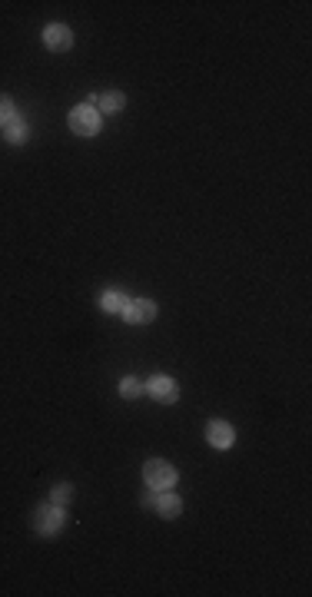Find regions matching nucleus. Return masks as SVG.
<instances>
[{
  "mask_svg": "<svg viewBox=\"0 0 312 597\" xmlns=\"http://www.w3.org/2000/svg\"><path fill=\"white\" fill-rule=\"evenodd\" d=\"M63 508L60 504H53V501H43V504H37L33 508V514H30V528L37 531V534H43V538H53L60 528H63Z\"/></svg>",
  "mask_w": 312,
  "mask_h": 597,
  "instance_id": "1",
  "label": "nucleus"
},
{
  "mask_svg": "<svg viewBox=\"0 0 312 597\" xmlns=\"http://www.w3.org/2000/svg\"><path fill=\"white\" fill-rule=\"evenodd\" d=\"M67 123L77 136H97L100 133V110L97 106H90V103H80V106L70 110Z\"/></svg>",
  "mask_w": 312,
  "mask_h": 597,
  "instance_id": "2",
  "label": "nucleus"
},
{
  "mask_svg": "<svg viewBox=\"0 0 312 597\" xmlns=\"http://www.w3.org/2000/svg\"><path fill=\"white\" fill-rule=\"evenodd\" d=\"M143 478H147V484L153 492H170L176 484V468L170 462H163V458H150L143 464Z\"/></svg>",
  "mask_w": 312,
  "mask_h": 597,
  "instance_id": "3",
  "label": "nucleus"
},
{
  "mask_svg": "<svg viewBox=\"0 0 312 597\" xmlns=\"http://www.w3.org/2000/svg\"><path fill=\"white\" fill-rule=\"evenodd\" d=\"M147 395L156 398L160 405H176V398H180V388H176V382L170 375H153L147 382Z\"/></svg>",
  "mask_w": 312,
  "mask_h": 597,
  "instance_id": "4",
  "label": "nucleus"
},
{
  "mask_svg": "<svg viewBox=\"0 0 312 597\" xmlns=\"http://www.w3.org/2000/svg\"><path fill=\"white\" fill-rule=\"evenodd\" d=\"M123 318L130 326H147L156 318V302L153 298H130L127 308H123Z\"/></svg>",
  "mask_w": 312,
  "mask_h": 597,
  "instance_id": "5",
  "label": "nucleus"
},
{
  "mask_svg": "<svg viewBox=\"0 0 312 597\" xmlns=\"http://www.w3.org/2000/svg\"><path fill=\"white\" fill-rule=\"evenodd\" d=\"M43 43H47V50H53V53H63V50L73 47V33H70L67 24H47V27H43Z\"/></svg>",
  "mask_w": 312,
  "mask_h": 597,
  "instance_id": "6",
  "label": "nucleus"
},
{
  "mask_svg": "<svg viewBox=\"0 0 312 597\" xmlns=\"http://www.w3.org/2000/svg\"><path fill=\"white\" fill-rule=\"evenodd\" d=\"M206 442L213 445V448H233V442H236L233 425L223 422V418H213V422L206 425Z\"/></svg>",
  "mask_w": 312,
  "mask_h": 597,
  "instance_id": "7",
  "label": "nucleus"
},
{
  "mask_svg": "<svg viewBox=\"0 0 312 597\" xmlns=\"http://www.w3.org/2000/svg\"><path fill=\"white\" fill-rule=\"evenodd\" d=\"M153 511L160 514V518L173 521V518H180V511H183V498H180V494H173V492L156 494V508Z\"/></svg>",
  "mask_w": 312,
  "mask_h": 597,
  "instance_id": "8",
  "label": "nucleus"
},
{
  "mask_svg": "<svg viewBox=\"0 0 312 597\" xmlns=\"http://www.w3.org/2000/svg\"><path fill=\"white\" fill-rule=\"evenodd\" d=\"M123 106H127V97H123L120 90H110V93L97 97V110H100V113H120Z\"/></svg>",
  "mask_w": 312,
  "mask_h": 597,
  "instance_id": "9",
  "label": "nucleus"
},
{
  "mask_svg": "<svg viewBox=\"0 0 312 597\" xmlns=\"http://www.w3.org/2000/svg\"><path fill=\"white\" fill-rule=\"evenodd\" d=\"M4 133H7V143L10 146H24L30 140V126L24 120H14V123L4 126Z\"/></svg>",
  "mask_w": 312,
  "mask_h": 597,
  "instance_id": "10",
  "label": "nucleus"
},
{
  "mask_svg": "<svg viewBox=\"0 0 312 597\" xmlns=\"http://www.w3.org/2000/svg\"><path fill=\"white\" fill-rule=\"evenodd\" d=\"M127 302H130V296H123V292H117V289H107L103 296H100V308H107V312H120V316H123Z\"/></svg>",
  "mask_w": 312,
  "mask_h": 597,
  "instance_id": "11",
  "label": "nucleus"
},
{
  "mask_svg": "<svg viewBox=\"0 0 312 597\" xmlns=\"http://www.w3.org/2000/svg\"><path fill=\"white\" fill-rule=\"evenodd\" d=\"M120 395L127 398V402H137L140 395H147V385H143V382H137L133 375H127L123 382H120Z\"/></svg>",
  "mask_w": 312,
  "mask_h": 597,
  "instance_id": "12",
  "label": "nucleus"
},
{
  "mask_svg": "<svg viewBox=\"0 0 312 597\" xmlns=\"http://www.w3.org/2000/svg\"><path fill=\"white\" fill-rule=\"evenodd\" d=\"M50 501H53V504H60V508H67L70 501H73V484H67V482L53 484V492H50Z\"/></svg>",
  "mask_w": 312,
  "mask_h": 597,
  "instance_id": "13",
  "label": "nucleus"
},
{
  "mask_svg": "<svg viewBox=\"0 0 312 597\" xmlns=\"http://www.w3.org/2000/svg\"><path fill=\"white\" fill-rule=\"evenodd\" d=\"M17 116H14V103H10V97H4L0 93V126H7V123H14Z\"/></svg>",
  "mask_w": 312,
  "mask_h": 597,
  "instance_id": "14",
  "label": "nucleus"
},
{
  "mask_svg": "<svg viewBox=\"0 0 312 597\" xmlns=\"http://www.w3.org/2000/svg\"><path fill=\"white\" fill-rule=\"evenodd\" d=\"M156 494H160V492H153V488H150V492H143V498H140V504H143V508H147V511H153V508H156Z\"/></svg>",
  "mask_w": 312,
  "mask_h": 597,
  "instance_id": "15",
  "label": "nucleus"
}]
</instances>
